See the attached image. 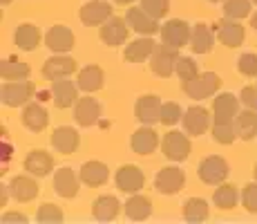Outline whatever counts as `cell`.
<instances>
[{"mask_svg": "<svg viewBox=\"0 0 257 224\" xmlns=\"http://www.w3.org/2000/svg\"><path fill=\"white\" fill-rule=\"evenodd\" d=\"M127 34H130V25H127L125 18L112 16L110 21H105L101 25V38H103V43L110 45V47L123 45L127 41Z\"/></svg>", "mask_w": 257, "mask_h": 224, "instance_id": "cell-17", "label": "cell"}, {"mask_svg": "<svg viewBox=\"0 0 257 224\" xmlns=\"http://www.w3.org/2000/svg\"><path fill=\"white\" fill-rule=\"evenodd\" d=\"M41 38L43 36H41V32H38V27L32 23H23L21 27L16 29V34H14V43H16L23 52H34V49L41 45Z\"/></svg>", "mask_w": 257, "mask_h": 224, "instance_id": "cell-32", "label": "cell"}, {"mask_svg": "<svg viewBox=\"0 0 257 224\" xmlns=\"http://www.w3.org/2000/svg\"><path fill=\"white\" fill-rule=\"evenodd\" d=\"M175 74L181 79V81H186V79L197 77V74H199V67H197V63L192 61V58L179 56V61H177V67H175Z\"/></svg>", "mask_w": 257, "mask_h": 224, "instance_id": "cell-42", "label": "cell"}, {"mask_svg": "<svg viewBox=\"0 0 257 224\" xmlns=\"http://www.w3.org/2000/svg\"><path fill=\"white\" fill-rule=\"evenodd\" d=\"M237 112H239V99L235 94L224 92L215 97V101H212V121H217V123L235 121Z\"/></svg>", "mask_w": 257, "mask_h": 224, "instance_id": "cell-14", "label": "cell"}, {"mask_svg": "<svg viewBox=\"0 0 257 224\" xmlns=\"http://www.w3.org/2000/svg\"><path fill=\"white\" fill-rule=\"evenodd\" d=\"M21 121H23V126L27 128V130L41 132V130H45V126L49 123V114H47V110L41 106V103L29 101L27 106H25L23 114H21Z\"/></svg>", "mask_w": 257, "mask_h": 224, "instance_id": "cell-22", "label": "cell"}, {"mask_svg": "<svg viewBox=\"0 0 257 224\" xmlns=\"http://www.w3.org/2000/svg\"><path fill=\"white\" fill-rule=\"evenodd\" d=\"M29 74H32L29 63L21 61L18 56L3 58V63H0V77H3V81H23V79H29Z\"/></svg>", "mask_w": 257, "mask_h": 224, "instance_id": "cell-29", "label": "cell"}, {"mask_svg": "<svg viewBox=\"0 0 257 224\" xmlns=\"http://www.w3.org/2000/svg\"><path fill=\"white\" fill-rule=\"evenodd\" d=\"M159 143V134L152 126H143L139 130H135V134L130 137V148L137 155H150V153H155V148Z\"/></svg>", "mask_w": 257, "mask_h": 224, "instance_id": "cell-20", "label": "cell"}, {"mask_svg": "<svg viewBox=\"0 0 257 224\" xmlns=\"http://www.w3.org/2000/svg\"><path fill=\"white\" fill-rule=\"evenodd\" d=\"M3 222L5 224H9V222H21V224H25V222H27V217H25L23 213H5Z\"/></svg>", "mask_w": 257, "mask_h": 224, "instance_id": "cell-46", "label": "cell"}, {"mask_svg": "<svg viewBox=\"0 0 257 224\" xmlns=\"http://www.w3.org/2000/svg\"><path fill=\"white\" fill-rule=\"evenodd\" d=\"M78 184H81V177H78L72 168H61V171L54 173V191L61 197H65V200L76 197Z\"/></svg>", "mask_w": 257, "mask_h": 224, "instance_id": "cell-21", "label": "cell"}, {"mask_svg": "<svg viewBox=\"0 0 257 224\" xmlns=\"http://www.w3.org/2000/svg\"><path fill=\"white\" fill-rule=\"evenodd\" d=\"M101 114H103L101 103L92 97H83L74 103V121H76L81 128L94 126V123L101 119Z\"/></svg>", "mask_w": 257, "mask_h": 224, "instance_id": "cell-13", "label": "cell"}, {"mask_svg": "<svg viewBox=\"0 0 257 224\" xmlns=\"http://www.w3.org/2000/svg\"><path fill=\"white\" fill-rule=\"evenodd\" d=\"M241 204L248 213H257V179L253 184H246L241 191Z\"/></svg>", "mask_w": 257, "mask_h": 224, "instance_id": "cell-44", "label": "cell"}, {"mask_svg": "<svg viewBox=\"0 0 257 224\" xmlns=\"http://www.w3.org/2000/svg\"><path fill=\"white\" fill-rule=\"evenodd\" d=\"M36 220L41 224H52V222H63V211L54 204H43L36 213Z\"/></svg>", "mask_w": 257, "mask_h": 224, "instance_id": "cell-41", "label": "cell"}, {"mask_svg": "<svg viewBox=\"0 0 257 224\" xmlns=\"http://www.w3.org/2000/svg\"><path fill=\"white\" fill-rule=\"evenodd\" d=\"M118 211H121V202H118L114 195H101V197H96L94 204H92V215L101 222L114 220V217L118 215Z\"/></svg>", "mask_w": 257, "mask_h": 224, "instance_id": "cell-31", "label": "cell"}, {"mask_svg": "<svg viewBox=\"0 0 257 224\" xmlns=\"http://www.w3.org/2000/svg\"><path fill=\"white\" fill-rule=\"evenodd\" d=\"M41 72L47 81L65 79V77H70V74L76 72V61H74L72 56H67V54H54L52 58H47V61L43 63Z\"/></svg>", "mask_w": 257, "mask_h": 224, "instance_id": "cell-12", "label": "cell"}, {"mask_svg": "<svg viewBox=\"0 0 257 224\" xmlns=\"http://www.w3.org/2000/svg\"><path fill=\"white\" fill-rule=\"evenodd\" d=\"M208 3H224V0H208Z\"/></svg>", "mask_w": 257, "mask_h": 224, "instance_id": "cell-51", "label": "cell"}, {"mask_svg": "<svg viewBox=\"0 0 257 224\" xmlns=\"http://www.w3.org/2000/svg\"><path fill=\"white\" fill-rule=\"evenodd\" d=\"M155 49H157V43L152 41V36L150 38L143 36V38H139V41H132L130 45H125L123 56H125L127 63H141V61H148Z\"/></svg>", "mask_w": 257, "mask_h": 224, "instance_id": "cell-30", "label": "cell"}, {"mask_svg": "<svg viewBox=\"0 0 257 224\" xmlns=\"http://www.w3.org/2000/svg\"><path fill=\"white\" fill-rule=\"evenodd\" d=\"M210 130H212V139H215L217 143H224V146H228V143H233L235 139H237L235 123H233V121H228V123H217V121H212Z\"/></svg>", "mask_w": 257, "mask_h": 224, "instance_id": "cell-38", "label": "cell"}, {"mask_svg": "<svg viewBox=\"0 0 257 224\" xmlns=\"http://www.w3.org/2000/svg\"><path fill=\"white\" fill-rule=\"evenodd\" d=\"M184 184H186V175H184V171L177 166L161 168L155 177V188L161 195H177V193L184 188Z\"/></svg>", "mask_w": 257, "mask_h": 224, "instance_id": "cell-9", "label": "cell"}, {"mask_svg": "<svg viewBox=\"0 0 257 224\" xmlns=\"http://www.w3.org/2000/svg\"><path fill=\"white\" fill-rule=\"evenodd\" d=\"M76 83L83 92H96V90H101L103 83H105V74H103V69L98 65H87L78 72Z\"/></svg>", "mask_w": 257, "mask_h": 224, "instance_id": "cell-33", "label": "cell"}, {"mask_svg": "<svg viewBox=\"0 0 257 224\" xmlns=\"http://www.w3.org/2000/svg\"><path fill=\"white\" fill-rule=\"evenodd\" d=\"M25 171L36 177H45L54 171V157L45 151H32L25 157Z\"/></svg>", "mask_w": 257, "mask_h": 224, "instance_id": "cell-27", "label": "cell"}, {"mask_svg": "<svg viewBox=\"0 0 257 224\" xmlns=\"http://www.w3.org/2000/svg\"><path fill=\"white\" fill-rule=\"evenodd\" d=\"M190 151H192V146H190V139L186 137V132L170 130L161 139V153L170 162H184L190 155Z\"/></svg>", "mask_w": 257, "mask_h": 224, "instance_id": "cell-6", "label": "cell"}, {"mask_svg": "<svg viewBox=\"0 0 257 224\" xmlns=\"http://www.w3.org/2000/svg\"><path fill=\"white\" fill-rule=\"evenodd\" d=\"M78 83H72L65 79H56V81H52V90H49V94H52L54 99V106L56 108H72L74 103L78 101Z\"/></svg>", "mask_w": 257, "mask_h": 224, "instance_id": "cell-15", "label": "cell"}, {"mask_svg": "<svg viewBox=\"0 0 257 224\" xmlns=\"http://www.w3.org/2000/svg\"><path fill=\"white\" fill-rule=\"evenodd\" d=\"M181 117H184V112H181L179 103L168 101V103L161 106V121L159 123H164V126L170 128V126H175V123H179Z\"/></svg>", "mask_w": 257, "mask_h": 224, "instance_id": "cell-39", "label": "cell"}, {"mask_svg": "<svg viewBox=\"0 0 257 224\" xmlns=\"http://www.w3.org/2000/svg\"><path fill=\"white\" fill-rule=\"evenodd\" d=\"M215 36L217 41L226 47H239L246 38V29L241 27L239 21H233V18L224 16L221 21L215 23Z\"/></svg>", "mask_w": 257, "mask_h": 224, "instance_id": "cell-7", "label": "cell"}, {"mask_svg": "<svg viewBox=\"0 0 257 224\" xmlns=\"http://www.w3.org/2000/svg\"><path fill=\"white\" fill-rule=\"evenodd\" d=\"M78 177H81V184L96 188L107 182L110 171H107V166L103 162H85L81 166V171H78Z\"/></svg>", "mask_w": 257, "mask_h": 224, "instance_id": "cell-24", "label": "cell"}, {"mask_svg": "<svg viewBox=\"0 0 257 224\" xmlns=\"http://www.w3.org/2000/svg\"><path fill=\"white\" fill-rule=\"evenodd\" d=\"M253 175H255V179H257V164H255V168H253Z\"/></svg>", "mask_w": 257, "mask_h": 224, "instance_id": "cell-50", "label": "cell"}, {"mask_svg": "<svg viewBox=\"0 0 257 224\" xmlns=\"http://www.w3.org/2000/svg\"><path fill=\"white\" fill-rule=\"evenodd\" d=\"M139 3H141V7L146 9L152 18H157V21L166 18L168 16V9H170V3H168V0H139Z\"/></svg>", "mask_w": 257, "mask_h": 224, "instance_id": "cell-40", "label": "cell"}, {"mask_svg": "<svg viewBox=\"0 0 257 224\" xmlns=\"http://www.w3.org/2000/svg\"><path fill=\"white\" fill-rule=\"evenodd\" d=\"M181 213H184V217L188 222H204V220H208L210 208H208V202L201 200V197H190V200L184 202Z\"/></svg>", "mask_w": 257, "mask_h": 224, "instance_id": "cell-36", "label": "cell"}, {"mask_svg": "<svg viewBox=\"0 0 257 224\" xmlns=\"http://www.w3.org/2000/svg\"><path fill=\"white\" fill-rule=\"evenodd\" d=\"M177 61H179V49L161 43V45H157V49L152 52V56H150V69L157 74V77L168 79V77L175 74Z\"/></svg>", "mask_w": 257, "mask_h": 224, "instance_id": "cell-3", "label": "cell"}, {"mask_svg": "<svg viewBox=\"0 0 257 224\" xmlns=\"http://www.w3.org/2000/svg\"><path fill=\"white\" fill-rule=\"evenodd\" d=\"M239 99H241V103H244L246 108L257 110V86H246L244 90H241Z\"/></svg>", "mask_w": 257, "mask_h": 224, "instance_id": "cell-45", "label": "cell"}, {"mask_svg": "<svg viewBox=\"0 0 257 224\" xmlns=\"http://www.w3.org/2000/svg\"><path fill=\"white\" fill-rule=\"evenodd\" d=\"M36 94L32 81H5L0 88V99H3V106L9 108H18V106H27L29 101Z\"/></svg>", "mask_w": 257, "mask_h": 224, "instance_id": "cell-2", "label": "cell"}, {"mask_svg": "<svg viewBox=\"0 0 257 224\" xmlns=\"http://www.w3.org/2000/svg\"><path fill=\"white\" fill-rule=\"evenodd\" d=\"M114 182H116V188L123 193H127V195H132V193H139L143 188V184H146V175H143V171L139 166H132V164H125V166H121L116 171L114 175Z\"/></svg>", "mask_w": 257, "mask_h": 224, "instance_id": "cell-11", "label": "cell"}, {"mask_svg": "<svg viewBox=\"0 0 257 224\" xmlns=\"http://www.w3.org/2000/svg\"><path fill=\"white\" fill-rule=\"evenodd\" d=\"M212 202H215V206H219L221 211H230V208L237 206V202H239V193H237V186L233 184H217L215 193H212Z\"/></svg>", "mask_w": 257, "mask_h": 224, "instance_id": "cell-35", "label": "cell"}, {"mask_svg": "<svg viewBox=\"0 0 257 224\" xmlns=\"http://www.w3.org/2000/svg\"><path fill=\"white\" fill-rule=\"evenodd\" d=\"M123 208H125V215L130 217V220L135 222H141V220H148L152 213V204L148 197L143 195H137V193H132L130 197H127V202L123 204Z\"/></svg>", "mask_w": 257, "mask_h": 224, "instance_id": "cell-34", "label": "cell"}, {"mask_svg": "<svg viewBox=\"0 0 257 224\" xmlns=\"http://www.w3.org/2000/svg\"><path fill=\"white\" fill-rule=\"evenodd\" d=\"M78 18H81V23L87 25V27H101L103 23L112 18V7L105 0H90V3H85L81 7Z\"/></svg>", "mask_w": 257, "mask_h": 224, "instance_id": "cell-10", "label": "cell"}, {"mask_svg": "<svg viewBox=\"0 0 257 224\" xmlns=\"http://www.w3.org/2000/svg\"><path fill=\"white\" fill-rule=\"evenodd\" d=\"M52 146L63 155H72L78 148V132L72 126H61L52 134Z\"/></svg>", "mask_w": 257, "mask_h": 224, "instance_id": "cell-26", "label": "cell"}, {"mask_svg": "<svg viewBox=\"0 0 257 224\" xmlns=\"http://www.w3.org/2000/svg\"><path fill=\"white\" fill-rule=\"evenodd\" d=\"M250 27H253V29H257V12L253 14V16H250Z\"/></svg>", "mask_w": 257, "mask_h": 224, "instance_id": "cell-47", "label": "cell"}, {"mask_svg": "<svg viewBox=\"0 0 257 224\" xmlns=\"http://www.w3.org/2000/svg\"><path fill=\"white\" fill-rule=\"evenodd\" d=\"M130 3H135V0H116V5H130Z\"/></svg>", "mask_w": 257, "mask_h": 224, "instance_id": "cell-48", "label": "cell"}, {"mask_svg": "<svg viewBox=\"0 0 257 224\" xmlns=\"http://www.w3.org/2000/svg\"><path fill=\"white\" fill-rule=\"evenodd\" d=\"M0 3H3V5H9V3H14V0H0Z\"/></svg>", "mask_w": 257, "mask_h": 224, "instance_id": "cell-49", "label": "cell"}, {"mask_svg": "<svg viewBox=\"0 0 257 224\" xmlns=\"http://www.w3.org/2000/svg\"><path fill=\"white\" fill-rule=\"evenodd\" d=\"M253 3H255V5H257V0H253Z\"/></svg>", "mask_w": 257, "mask_h": 224, "instance_id": "cell-52", "label": "cell"}, {"mask_svg": "<svg viewBox=\"0 0 257 224\" xmlns=\"http://www.w3.org/2000/svg\"><path fill=\"white\" fill-rule=\"evenodd\" d=\"M9 195L16 202H29L38 195V184L27 175H16L9 182Z\"/></svg>", "mask_w": 257, "mask_h": 224, "instance_id": "cell-28", "label": "cell"}, {"mask_svg": "<svg viewBox=\"0 0 257 224\" xmlns=\"http://www.w3.org/2000/svg\"><path fill=\"white\" fill-rule=\"evenodd\" d=\"M199 179L204 184H210V186H217V184L226 182L230 173V166L224 157H217V155H210V157H204L199 162Z\"/></svg>", "mask_w": 257, "mask_h": 224, "instance_id": "cell-5", "label": "cell"}, {"mask_svg": "<svg viewBox=\"0 0 257 224\" xmlns=\"http://www.w3.org/2000/svg\"><path fill=\"white\" fill-rule=\"evenodd\" d=\"M181 123H184L186 134L199 137V134H204L212 126V112H208L206 108H201V106H192V108H188V110L184 112Z\"/></svg>", "mask_w": 257, "mask_h": 224, "instance_id": "cell-8", "label": "cell"}, {"mask_svg": "<svg viewBox=\"0 0 257 224\" xmlns=\"http://www.w3.org/2000/svg\"><path fill=\"white\" fill-rule=\"evenodd\" d=\"M45 45L54 54H67L74 47V34L65 25H54L45 34Z\"/></svg>", "mask_w": 257, "mask_h": 224, "instance_id": "cell-19", "label": "cell"}, {"mask_svg": "<svg viewBox=\"0 0 257 224\" xmlns=\"http://www.w3.org/2000/svg\"><path fill=\"white\" fill-rule=\"evenodd\" d=\"M237 69H239L244 77H257V54H253V52L241 54L239 61H237Z\"/></svg>", "mask_w": 257, "mask_h": 224, "instance_id": "cell-43", "label": "cell"}, {"mask_svg": "<svg viewBox=\"0 0 257 224\" xmlns=\"http://www.w3.org/2000/svg\"><path fill=\"white\" fill-rule=\"evenodd\" d=\"M235 132H237V139L241 141H250V139L257 137V110H239L235 117Z\"/></svg>", "mask_w": 257, "mask_h": 224, "instance_id": "cell-25", "label": "cell"}, {"mask_svg": "<svg viewBox=\"0 0 257 224\" xmlns=\"http://www.w3.org/2000/svg\"><path fill=\"white\" fill-rule=\"evenodd\" d=\"M161 106H164V103L159 101V97H155V94H143L135 106V114L143 126H155L157 121H161Z\"/></svg>", "mask_w": 257, "mask_h": 224, "instance_id": "cell-18", "label": "cell"}, {"mask_svg": "<svg viewBox=\"0 0 257 224\" xmlns=\"http://www.w3.org/2000/svg\"><path fill=\"white\" fill-rule=\"evenodd\" d=\"M215 32L206 23H197L190 34V49L195 54H210L215 47Z\"/></svg>", "mask_w": 257, "mask_h": 224, "instance_id": "cell-23", "label": "cell"}, {"mask_svg": "<svg viewBox=\"0 0 257 224\" xmlns=\"http://www.w3.org/2000/svg\"><path fill=\"white\" fill-rule=\"evenodd\" d=\"M125 21H127V25H130V29H135V32L143 34V36H155V34L161 29L159 21H157V18H152L143 7L127 9Z\"/></svg>", "mask_w": 257, "mask_h": 224, "instance_id": "cell-16", "label": "cell"}, {"mask_svg": "<svg viewBox=\"0 0 257 224\" xmlns=\"http://www.w3.org/2000/svg\"><path fill=\"white\" fill-rule=\"evenodd\" d=\"M250 5L253 0H224V16L241 21V18L250 16Z\"/></svg>", "mask_w": 257, "mask_h": 224, "instance_id": "cell-37", "label": "cell"}, {"mask_svg": "<svg viewBox=\"0 0 257 224\" xmlns=\"http://www.w3.org/2000/svg\"><path fill=\"white\" fill-rule=\"evenodd\" d=\"M159 34H161V43L181 49V47H186V45L190 43L192 27L186 21H181V18H170L168 23L161 25Z\"/></svg>", "mask_w": 257, "mask_h": 224, "instance_id": "cell-4", "label": "cell"}, {"mask_svg": "<svg viewBox=\"0 0 257 224\" xmlns=\"http://www.w3.org/2000/svg\"><path fill=\"white\" fill-rule=\"evenodd\" d=\"M219 77H217L215 72H204V74H197V77L192 79H186V81H181V90L188 94L190 99H195V101H201V99H208L212 94L219 90Z\"/></svg>", "mask_w": 257, "mask_h": 224, "instance_id": "cell-1", "label": "cell"}]
</instances>
